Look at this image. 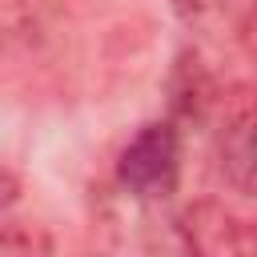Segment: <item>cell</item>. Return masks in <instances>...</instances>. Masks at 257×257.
Listing matches in <instances>:
<instances>
[{
    "instance_id": "obj_5",
    "label": "cell",
    "mask_w": 257,
    "mask_h": 257,
    "mask_svg": "<svg viewBox=\"0 0 257 257\" xmlns=\"http://www.w3.org/2000/svg\"><path fill=\"white\" fill-rule=\"evenodd\" d=\"M0 257H52V233H48V225H40L32 217L4 213Z\"/></svg>"
},
{
    "instance_id": "obj_6",
    "label": "cell",
    "mask_w": 257,
    "mask_h": 257,
    "mask_svg": "<svg viewBox=\"0 0 257 257\" xmlns=\"http://www.w3.org/2000/svg\"><path fill=\"white\" fill-rule=\"evenodd\" d=\"M20 201V181H16V169L4 165V185H0V213H12Z\"/></svg>"
},
{
    "instance_id": "obj_4",
    "label": "cell",
    "mask_w": 257,
    "mask_h": 257,
    "mask_svg": "<svg viewBox=\"0 0 257 257\" xmlns=\"http://www.w3.org/2000/svg\"><path fill=\"white\" fill-rule=\"evenodd\" d=\"M177 16L213 40H249L257 36V0H173Z\"/></svg>"
},
{
    "instance_id": "obj_1",
    "label": "cell",
    "mask_w": 257,
    "mask_h": 257,
    "mask_svg": "<svg viewBox=\"0 0 257 257\" xmlns=\"http://www.w3.org/2000/svg\"><path fill=\"white\" fill-rule=\"evenodd\" d=\"M181 177V128L177 120H145L116 161V181L141 201H165Z\"/></svg>"
},
{
    "instance_id": "obj_2",
    "label": "cell",
    "mask_w": 257,
    "mask_h": 257,
    "mask_svg": "<svg viewBox=\"0 0 257 257\" xmlns=\"http://www.w3.org/2000/svg\"><path fill=\"white\" fill-rule=\"evenodd\" d=\"M177 233L189 257H257V221L213 197L189 201L177 217Z\"/></svg>"
},
{
    "instance_id": "obj_3",
    "label": "cell",
    "mask_w": 257,
    "mask_h": 257,
    "mask_svg": "<svg viewBox=\"0 0 257 257\" xmlns=\"http://www.w3.org/2000/svg\"><path fill=\"white\" fill-rule=\"evenodd\" d=\"M217 169L237 193L257 197V96L225 104V120L217 124Z\"/></svg>"
}]
</instances>
